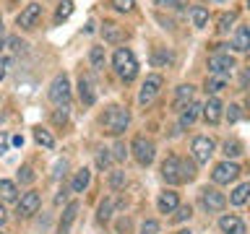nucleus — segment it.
Masks as SVG:
<instances>
[{
  "label": "nucleus",
  "instance_id": "20e7f679",
  "mask_svg": "<svg viewBox=\"0 0 250 234\" xmlns=\"http://www.w3.org/2000/svg\"><path fill=\"white\" fill-rule=\"evenodd\" d=\"M50 99L55 101V104H65L68 107V101H70V83H68V76L65 73H60V76L52 78V83H50Z\"/></svg>",
  "mask_w": 250,
  "mask_h": 234
},
{
  "label": "nucleus",
  "instance_id": "b1692460",
  "mask_svg": "<svg viewBox=\"0 0 250 234\" xmlns=\"http://www.w3.org/2000/svg\"><path fill=\"white\" fill-rule=\"evenodd\" d=\"M190 19H193V23L198 29H203L208 23V11H206V8H201V5H193L190 8Z\"/></svg>",
  "mask_w": 250,
  "mask_h": 234
},
{
  "label": "nucleus",
  "instance_id": "5fc2aeb1",
  "mask_svg": "<svg viewBox=\"0 0 250 234\" xmlns=\"http://www.w3.org/2000/svg\"><path fill=\"white\" fill-rule=\"evenodd\" d=\"M219 3H224V0H219Z\"/></svg>",
  "mask_w": 250,
  "mask_h": 234
},
{
  "label": "nucleus",
  "instance_id": "f03ea898",
  "mask_svg": "<svg viewBox=\"0 0 250 234\" xmlns=\"http://www.w3.org/2000/svg\"><path fill=\"white\" fill-rule=\"evenodd\" d=\"M128 125H130V112L120 104L107 107V112L102 115V128H104V133H109V136H120V133L128 130Z\"/></svg>",
  "mask_w": 250,
  "mask_h": 234
},
{
  "label": "nucleus",
  "instance_id": "f257e3e1",
  "mask_svg": "<svg viewBox=\"0 0 250 234\" xmlns=\"http://www.w3.org/2000/svg\"><path fill=\"white\" fill-rule=\"evenodd\" d=\"M162 177L169 185H180V182H190L195 177V164L180 156H167L162 164Z\"/></svg>",
  "mask_w": 250,
  "mask_h": 234
},
{
  "label": "nucleus",
  "instance_id": "72a5a7b5",
  "mask_svg": "<svg viewBox=\"0 0 250 234\" xmlns=\"http://www.w3.org/2000/svg\"><path fill=\"white\" fill-rule=\"evenodd\" d=\"M175 211H177V214H175V221H185V218H190V216H193L190 206H177Z\"/></svg>",
  "mask_w": 250,
  "mask_h": 234
},
{
  "label": "nucleus",
  "instance_id": "7c9ffc66",
  "mask_svg": "<svg viewBox=\"0 0 250 234\" xmlns=\"http://www.w3.org/2000/svg\"><path fill=\"white\" fill-rule=\"evenodd\" d=\"M224 154H227V159H229V156H240L242 146L237 143V140H227V143H224Z\"/></svg>",
  "mask_w": 250,
  "mask_h": 234
},
{
  "label": "nucleus",
  "instance_id": "aec40b11",
  "mask_svg": "<svg viewBox=\"0 0 250 234\" xmlns=\"http://www.w3.org/2000/svg\"><path fill=\"white\" fill-rule=\"evenodd\" d=\"M89 182H91V172L83 167V169H78V172H76L73 182H70V190H73V193H83L86 187H89Z\"/></svg>",
  "mask_w": 250,
  "mask_h": 234
},
{
  "label": "nucleus",
  "instance_id": "423d86ee",
  "mask_svg": "<svg viewBox=\"0 0 250 234\" xmlns=\"http://www.w3.org/2000/svg\"><path fill=\"white\" fill-rule=\"evenodd\" d=\"M130 151H133V156H136V161L144 164V167H148V164L154 161V143H151L148 138H144V136L133 138Z\"/></svg>",
  "mask_w": 250,
  "mask_h": 234
},
{
  "label": "nucleus",
  "instance_id": "9b49d317",
  "mask_svg": "<svg viewBox=\"0 0 250 234\" xmlns=\"http://www.w3.org/2000/svg\"><path fill=\"white\" fill-rule=\"evenodd\" d=\"M201 203L206 211H222L227 206V198L219 190H214V187H203L201 190Z\"/></svg>",
  "mask_w": 250,
  "mask_h": 234
},
{
  "label": "nucleus",
  "instance_id": "c9c22d12",
  "mask_svg": "<svg viewBox=\"0 0 250 234\" xmlns=\"http://www.w3.org/2000/svg\"><path fill=\"white\" fill-rule=\"evenodd\" d=\"M141 234H159V224H156L154 218H148V221L141 226Z\"/></svg>",
  "mask_w": 250,
  "mask_h": 234
},
{
  "label": "nucleus",
  "instance_id": "cd10ccee",
  "mask_svg": "<svg viewBox=\"0 0 250 234\" xmlns=\"http://www.w3.org/2000/svg\"><path fill=\"white\" fill-rule=\"evenodd\" d=\"M70 13H73V3H70V0H62V3L58 5V11H55V23L65 21Z\"/></svg>",
  "mask_w": 250,
  "mask_h": 234
},
{
  "label": "nucleus",
  "instance_id": "39448f33",
  "mask_svg": "<svg viewBox=\"0 0 250 234\" xmlns=\"http://www.w3.org/2000/svg\"><path fill=\"white\" fill-rule=\"evenodd\" d=\"M234 68V58H229V52H214L208 58V73L211 76H227L229 78Z\"/></svg>",
  "mask_w": 250,
  "mask_h": 234
},
{
  "label": "nucleus",
  "instance_id": "37998d69",
  "mask_svg": "<svg viewBox=\"0 0 250 234\" xmlns=\"http://www.w3.org/2000/svg\"><path fill=\"white\" fill-rule=\"evenodd\" d=\"M5 73H8V60L3 58V60H0V81L5 78Z\"/></svg>",
  "mask_w": 250,
  "mask_h": 234
},
{
  "label": "nucleus",
  "instance_id": "a19ab883",
  "mask_svg": "<svg viewBox=\"0 0 250 234\" xmlns=\"http://www.w3.org/2000/svg\"><path fill=\"white\" fill-rule=\"evenodd\" d=\"M125 156H128V148H125L123 143H115V159H117V161H123Z\"/></svg>",
  "mask_w": 250,
  "mask_h": 234
},
{
  "label": "nucleus",
  "instance_id": "412c9836",
  "mask_svg": "<svg viewBox=\"0 0 250 234\" xmlns=\"http://www.w3.org/2000/svg\"><path fill=\"white\" fill-rule=\"evenodd\" d=\"M76 214H78V203H68V208L62 211V218H60V234H65L70 229V224L76 221Z\"/></svg>",
  "mask_w": 250,
  "mask_h": 234
},
{
  "label": "nucleus",
  "instance_id": "f704fd0d",
  "mask_svg": "<svg viewBox=\"0 0 250 234\" xmlns=\"http://www.w3.org/2000/svg\"><path fill=\"white\" fill-rule=\"evenodd\" d=\"M151 62H154V65H164V62H172V55L169 52H154V58H151Z\"/></svg>",
  "mask_w": 250,
  "mask_h": 234
},
{
  "label": "nucleus",
  "instance_id": "ea45409f",
  "mask_svg": "<svg viewBox=\"0 0 250 234\" xmlns=\"http://www.w3.org/2000/svg\"><path fill=\"white\" fill-rule=\"evenodd\" d=\"M227 117H229V122H237V120H240V107H237V104H229V109H227Z\"/></svg>",
  "mask_w": 250,
  "mask_h": 234
},
{
  "label": "nucleus",
  "instance_id": "9d476101",
  "mask_svg": "<svg viewBox=\"0 0 250 234\" xmlns=\"http://www.w3.org/2000/svg\"><path fill=\"white\" fill-rule=\"evenodd\" d=\"M37 208H39V193H37V190L23 193V195H21V200L16 203V214H19L21 218H26V216H31V214H37Z\"/></svg>",
  "mask_w": 250,
  "mask_h": 234
},
{
  "label": "nucleus",
  "instance_id": "ddd939ff",
  "mask_svg": "<svg viewBox=\"0 0 250 234\" xmlns=\"http://www.w3.org/2000/svg\"><path fill=\"white\" fill-rule=\"evenodd\" d=\"M78 97L86 107H91L94 101H97V89H94V81L89 76H81L78 78Z\"/></svg>",
  "mask_w": 250,
  "mask_h": 234
},
{
  "label": "nucleus",
  "instance_id": "09e8293b",
  "mask_svg": "<svg viewBox=\"0 0 250 234\" xmlns=\"http://www.w3.org/2000/svg\"><path fill=\"white\" fill-rule=\"evenodd\" d=\"M242 81H245V83L250 81V70H245V76H242Z\"/></svg>",
  "mask_w": 250,
  "mask_h": 234
},
{
  "label": "nucleus",
  "instance_id": "a211bd4d",
  "mask_svg": "<svg viewBox=\"0 0 250 234\" xmlns=\"http://www.w3.org/2000/svg\"><path fill=\"white\" fill-rule=\"evenodd\" d=\"M198 115H201V104L198 101H190L183 112H180V128H188V125H193L195 120H198Z\"/></svg>",
  "mask_w": 250,
  "mask_h": 234
},
{
  "label": "nucleus",
  "instance_id": "a878e982",
  "mask_svg": "<svg viewBox=\"0 0 250 234\" xmlns=\"http://www.w3.org/2000/svg\"><path fill=\"white\" fill-rule=\"evenodd\" d=\"M224 86H227V76H211L206 81V91L208 94H219Z\"/></svg>",
  "mask_w": 250,
  "mask_h": 234
},
{
  "label": "nucleus",
  "instance_id": "1a4fd4ad",
  "mask_svg": "<svg viewBox=\"0 0 250 234\" xmlns=\"http://www.w3.org/2000/svg\"><path fill=\"white\" fill-rule=\"evenodd\" d=\"M190 151H193V159L198 161V164H206L211 159V154H214V140L206 138V136H198V138H193V146H190Z\"/></svg>",
  "mask_w": 250,
  "mask_h": 234
},
{
  "label": "nucleus",
  "instance_id": "c03bdc74",
  "mask_svg": "<svg viewBox=\"0 0 250 234\" xmlns=\"http://www.w3.org/2000/svg\"><path fill=\"white\" fill-rule=\"evenodd\" d=\"M162 5H172V8H180V0H159Z\"/></svg>",
  "mask_w": 250,
  "mask_h": 234
},
{
  "label": "nucleus",
  "instance_id": "7ed1b4c3",
  "mask_svg": "<svg viewBox=\"0 0 250 234\" xmlns=\"http://www.w3.org/2000/svg\"><path fill=\"white\" fill-rule=\"evenodd\" d=\"M112 68H115V73L120 76L123 81H133V78L138 76L136 55H133L128 47H120V50H115V55H112Z\"/></svg>",
  "mask_w": 250,
  "mask_h": 234
},
{
  "label": "nucleus",
  "instance_id": "79ce46f5",
  "mask_svg": "<svg viewBox=\"0 0 250 234\" xmlns=\"http://www.w3.org/2000/svg\"><path fill=\"white\" fill-rule=\"evenodd\" d=\"M68 120V107H62V112H55V122H65Z\"/></svg>",
  "mask_w": 250,
  "mask_h": 234
},
{
  "label": "nucleus",
  "instance_id": "49530a36",
  "mask_svg": "<svg viewBox=\"0 0 250 234\" xmlns=\"http://www.w3.org/2000/svg\"><path fill=\"white\" fill-rule=\"evenodd\" d=\"M5 218H8V216H5V208H3V203H0V226L5 224Z\"/></svg>",
  "mask_w": 250,
  "mask_h": 234
},
{
  "label": "nucleus",
  "instance_id": "5701e85b",
  "mask_svg": "<svg viewBox=\"0 0 250 234\" xmlns=\"http://www.w3.org/2000/svg\"><path fill=\"white\" fill-rule=\"evenodd\" d=\"M123 39H125V31L117 26V23H104V42L117 44V42H123Z\"/></svg>",
  "mask_w": 250,
  "mask_h": 234
},
{
  "label": "nucleus",
  "instance_id": "603ef678",
  "mask_svg": "<svg viewBox=\"0 0 250 234\" xmlns=\"http://www.w3.org/2000/svg\"><path fill=\"white\" fill-rule=\"evenodd\" d=\"M248 107H250V99H248Z\"/></svg>",
  "mask_w": 250,
  "mask_h": 234
},
{
  "label": "nucleus",
  "instance_id": "f8f14e48",
  "mask_svg": "<svg viewBox=\"0 0 250 234\" xmlns=\"http://www.w3.org/2000/svg\"><path fill=\"white\" fill-rule=\"evenodd\" d=\"M39 16H42V5L39 3H29L23 11L19 13V19H16V23H19L21 29H31V26H37V21H39Z\"/></svg>",
  "mask_w": 250,
  "mask_h": 234
},
{
  "label": "nucleus",
  "instance_id": "473e14b6",
  "mask_svg": "<svg viewBox=\"0 0 250 234\" xmlns=\"http://www.w3.org/2000/svg\"><path fill=\"white\" fill-rule=\"evenodd\" d=\"M112 5H115L120 13H130L133 5H136V0H112Z\"/></svg>",
  "mask_w": 250,
  "mask_h": 234
},
{
  "label": "nucleus",
  "instance_id": "6e6552de",
  "mask_svg": "<svg viewBox=\"0 0 250 234\" xmlns=\"http://www.w3.org/2000/svg\"><path fill=\"white\" fill-rule=\"evenodd\" d=\"M240 175V167L237 164H232V161H222V164H216L214 172H211V179H214L216 185H229L234 182Z\"/></svg>",
  "mask_w": 250,
  "mask_h": 234
},
{
  "label": "nucleus",
  "instance_id": "bb28decb",
  "mask_svg": "<svg viewBox=\"0 0 250 234\" xmlns=\"http://www.w3.org/2000/svg\"><path fill=\"white\" fill-rule=\"evenodd\" d=\"M190 97H193V86L190 83H183L177 89V97H175V107H183L185 101H190Z\"/></svg>",
  "mask_w": 250,
  "mask_h": 234
},
{
  "label": "nucleus",
  "instance_id": "58836bf2",
  "mask_svg": "<svg viewBox=\"0 0 250 234\" xmlns=\"http://www.w3.org/2000/svg\"><path fill=\"white\" fill-rule=\"evenodd\" d=\"M19 179H21V182H31V179H34V172H31V167H21Z\"/></svg>",
  "mask_w": 250,
  "mask_h": 234
},
{
  "label": "nucleus",
  "instance_id": "4468645a",
  "mask_svg": "<svg viewBox=\"0 0 250 234\" xmlns=\"http://www.w3.org/2000/svg\"><path fill=\"white\" fill-rule=\"evenodd\" d=\"M201 109H203V117H206V120H208L211 125H216L219 120H222V101H219L216 97H211V99H208Z\"/></svg>",
  "mask_w": 250,
  "mask_h": 234
},
{
  "label": "nucleus",
  "instance_id": "864d4df0",
  "mask_svg": "<svg viewBox=\"0 0 250 234\" xmlns=\"http://www.w3.org/2000/svg\"><path fill=\"white\" fill-rule=\"evenodd\" d=\"M248 8H250V0H248Z\"/></svg>",
  "mask_w": 250,
  "mask_h": 234
},
{
  "label": "nucleus",
  "instance_id": "2f4dec72",
  "mask_svg": "<svg viewBox=\"0 0 250 234\" xmlns=\"http://www.w3.org/2000/svg\"><path fill=\"white\" fill-rule=\"evenodd\" d=\"M97 216H99V221H109V216H112V200H104V203H102Z\"/></svg>",
  "mask_w": 250,
  "mask_h": 234
},
{
  "label": "nucleus",
  "instance_id": "dca6fc26",
  "mask_svg": "<svg viewBox=\"0 0 250 234\" xmlns=\"http://www.w3.org/2000/svg\"><path fill=\"white\" fill-rule=\"evenodd\" d=\"M156 206H159L162 214H172L177 206H180V198H177V193L175 190H164L159 195V200H156Z\"/></svg>",
  "mask_w": 250,
  "mask_h": 234
},
{
  "label": "nucleus",
  "instance_id": "6e6d98bb",
  "mask_svg": "<svg viewBox=\"0 0 250 234\" xmlns=\"http://www.w3.org/2000/svg\"><path fill=\"white\" fill-rule=\"evenodd\" d=\"M0 234H3V232H0Z\"/></svg>",
  "mask_w": 250,
  "mask_h": 234
},
{
  "label": "nucleus",
  "instance_id": "6ab92c4d",
  "mask_svg": "<svg viewBox=\"0 0 250 234\" xmlns=\"http://www.w3.org/2000/svg\"><path fill=\"white\" fill-rule=\"evenodd\" d=\"M19 198V187L11 179H0V203H13Z\"/></svg>",
  "mask_w": 250,
  "mask_h": 234
},
{
  "label": "nucleus",
  "instance_id": "3c124183",
  "mask_svg": "<svg viewBox=\"0 0 250 234\" xmlns=\"http://www.w3.org/2000/svg\"><path fill=\"white\" fill-rule=\"evenodd\" d=\"M0 44H3V37H0Z\"/></svg>",
  "mask_w": 250,
  "mask_h": 234
},
{
  "label": "nucleus",
  "instance_id": "8fccbe9b",
  "mask_svg": "<svg viewBox=\"0 0 250 234\" xmlns=\"http://www.w3.org/2000/svg\"><path fill=\"white\" fill-rule=\"evenodd\" d=\"M177 234H190V232H188V229H183V232H177Z\"/></svg>",
  "mask_w": 250,
  "mask_h": 234
},
{
  "label": "nucleus",
  "instance_id": "0eeeda50",
  "mask_svg": "<svg viewBox=\"0 0 250 234\" xmlns=\"http://www.w3.org/2000/svg\"><path fill=\"white\" fill-rule=\"evenodd\" d=\"M162 76H156V73H151V76H146V81H144V86H141V94H138V101L141 104H151V101L156 99V94L162 91Z\"/></svg>",
  "mask_w": 250,
  "mask_h": 234
},
{
  "label": "nucleus",
  "instance_id": "4c0bfd02",
  "mask_svg": "<svg viewBox=\"0 0 250 234\" xmlns=\"http://www.w3.org/2000/svg\"><path fill=\"white\" fill-rule=\"evenodd\" d=\"M97 167H99V169H107V167H109V154H107V151H99V154H97Z\"/></svg>",
  "mask_w": 250,
  "mask_h": 234
},
{
  "label": "nucleus",
  "instance_id": "e433bc0d",
  "mask_svg": "<svg viewBox=\"0 0 250 234\" xmlns=\"http://www.w3.org/2000/svg\"><path fill=\"white\" fill-rule=\"evenodd\" d=\"M109 185H112V190L123 187V185H125V172H115V175L109 177Z\"/></svg>",
  "mask_w": 250,
  "mask_h": 234
},
{
  "label": "nucleus",
  "instance_id": "c85d7f7f",
  "mask_svg": "<svg viewBox=\"0 0 250 234\" xmlns=\"http://www.w3.org/2000/svg\"><path fill=\"white\" fill-rule=\"evenodd\" d=\"M34 138H37V143H39V146H44V148H52V146H55V138H52L47 130H42V128H37V130H34Z\"/></svg>",
  "mask_w": 250,
  "mask_h": 234
},
{
  "label": "nucleus",
  "instance_id": "de8ad7c7",
  "mask_svg": "<svg viewBox=\"0 0 250 234\" xmlns=\"http://www.w3.org/2000/svg\"><path fill=\"white\" fill-rule=\"evenodd\" d=\"M13 146H23V138L21 136H13Z\"/></svg>",
  "mask_w": 250,
  "mask_h": 234
},
{
  "label": "nucleus",
  "instance_id": "f3484780",
  "mask_svg": "<svg viewBox=\"0 0 250 234\" xmlns=\"http://www.w3.org/2000/svg\"><path fill=\"white\" fill-rule=\"evenodd\" d=\"M219 229L224 234H245V224H242V218H237V216H222Z\"/></svg>",
  "mask_w": 250,
  "mask_h": 234
},
{
  "label": "nucleus",
  "instance_id": "2eb2a0df",
  "mask_svg": "<svg viewBox=\"0 0 250 234\" xmlns=\"http://www.w3.org/2000/svg\"><path fill=\"white\" fill-rule=\"evenodd\" d=\"M232 50H237V52L250 50V26H237V31L232 37Z\"/></svg>",
  "mask_w": 250,
  "mask_h": 234
},
{
  "label": "nucleus",
  "instance_id": "a18cd8bd",
  "mask_svg": "<svg viewBox=\"0 0 250 234\" xmlns=\"http://www.w3.org/2000/svg\"><path fill=\"white\" fill-rule=\"evenodd\" d=\"M5 148H8V138L0 136V154H5Z\"/></svg>",
  "mask_w": 250,
  "mask_h": 234
},
{
  "label": "nucleus",
  "instance_id": "c756f323",
  "mask_svg": "<svg viewBox=\"0 0 250 234\" xmlns=\"http://www.w3.org/2000/svg\"><path fill=\"white\" fill-rule=\"evenodd\" d=\"M234 21H237V11H229V13H224L222 16V19H219V31H227V29H229V23H234Z\"/></svg>",
  "mask_w": 250,
  "mask_h": 234
},
{
  "label": "nucleus",
  "instance_id": "393cba45",
  "mask_svg": "<svg viewBox=\"0 0 250 234\" xmlns=\"http://www.w3.org/2000/svg\"><path fill=\"white\" fill-rule=\"evenodd\" d=\"M89 60H91V68H94V70H102V68H104V47H91Z\"/></svg>",
  "mask_w": 250,
  "mask_h": 234
},
{
  "label": "nucleus",
  "instance_id": "4be33fe9",
  "mask_svg": "<svg viewBox=\"0 0 250 234\" xmlns=\"http://www.w3.org/2000/svg\"><path fill=\"white\" fill-rule=\"evenodd\" d=\"M248 198H250V182L234 187V193L229 195V203L232 206H242V203H248Z\"/></svg>",
  "mask_w": 250,
  "mask_h": 234
}]
</instances>
